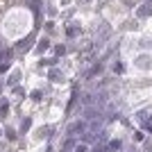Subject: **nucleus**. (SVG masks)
<instances>
[{
	"instance_id": "obj_1",
	"label": "nucleus",
	"mask_w": 152,
	"mask_h": 152,
	"mask_svg": "<svg viewBox=\"0 0 152 152\" xmlns=\"http://www.w3.org/2000/svg\"><path fill=\"white\" fill-rule=\"evenodd\" d=\"M75 152H89V148H86V143H80V145L75 148Z\"/></svg>"
}]
</instances>
